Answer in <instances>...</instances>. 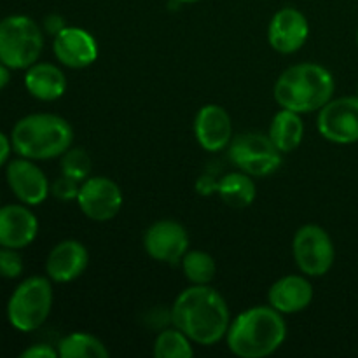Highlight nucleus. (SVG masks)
Here are the masks:
<instances>
[{
    "instance_id": "f257e3e1",
    "label": "nucleus",
    "mask_w": 358,
    "mask_h": 358,
    "mask_svg": "<svg viewBox=\"0 0 358 358\" xmlns=\"http://www.w3.org/2000/svg\"><path fill=\"white\" fill-rule=\"evenodd\" d=\"M170 317L173 327L199 346H213L226 339L231 324L226 299L210 285H191L182 290L175 297Z\"/></svg>"
},
{
    "instance_id": "f03ea898",
    "label": "nucleus",
    "mask_w": 358,
    "mask_h": 358,
    "mask_svg": "<svg viewBox=\"0 0 358 358\" xmlns=\"http://www.w3.org/2000/svg\"><path fill=\"white\" fill-rule=\"evenodd\" d=\"M287 339L285 318L273 306H252L231 320L227 348L240 358H264L282 348Z\"/></svg>"
},
{
    "instance_id": "7ed1b4c3",
    "label": "nucleus",
    "mask_w": 358,
    "mask_h": 358,
    "mask_svg": "<svg viewBox=\"0 0 358 358\" xmlns=\"http://www.w3.org/2000/svg\"><path fill=\"white\" fill-rule=\"evenodd\" d=\"M334 76L318 63H297L283 70L273 87V96L282 108L310 114L332 100Z\"/></svg>"
},
{
    "instance_id": "20e7f679",
    "label": "nucleus",
    "mask_w": 358,
    "mask_h": 358,
    "mask_svg": "<svg viewBox=\"0 0 358 358\" xmlns=\"http://www.w3.org/2000/svg\"><path fill=\"white\" fill-rule=\"evenodd\" d=\"M10 143L14 152L27 159H55L72 147L73 129L62 115L38 112L24 115L14 124Z\"/></svg>"
},
{
    "instance_id": "39448f33",
    "label": "nucleus",
    "mask_w": 358,
    "mask_h": 358,
    "mask_svg": "<svg viewBox=\"0 0 358 358\" xmlns=\"http://www.w3.org/2000/svg\"><path fill=\"white\" fill-rule=\"evenodd\" d=\"M55 303L52 282L48 276H28L10 294L7 320L16 331L34 332L45 324Z\"/></svg>"
},
{
    "instance_id": "423d86ee",
    "label": "nucleus",
    "mask_w": 358,
    "mask_h": 358,
    "mask_svg": "<svg viewBox=\"0 0 358 358\" xmlns=\"http://www.w3.org/2000/svg\"><path fill=\"white\" fill-rule=\"evenodd\" d=\"M44 49V31L24 14L0 21V62L10 70H27L38 62Z\"/></svg>"
},
{
    "instance_id": "0eeeda50",
    "label": "nucleus",
    "mask_w": 358,
    "mask_h": 358,
    "mask_svg": "<svg viewBox=\"0 0 358 358\" xmlns=\"http://www.w3.org/2000/svg\"><path fill=\"white\" fill-rule=\"evenodd\" d=\"M229 161L250 177H269L282 166V156L268 135L241 133L227 147Z\"/></svg>"
},
{
    "instance_id": "6e6552de",
    "label": "nucleus",
    "mask_w": 358,
    "mask_h": 358,
    "mask_svg": "<svg viewBox=\"0 0 358 358\" xmlns=\"http://www.w3.org/2000/svg\"><path fill=\"white\" fill-rule=\"evenodd\" d=\"M292 255L299 271L308 278L325 276L336 261L334 241L324 227L306 224L294 234Z\"/></svg>"
},
{
    "instance_id": "1a4fd4ad",
    "label": "nucleus",
    "mask_w": 358,
    "mask_h": 358,
    "mask_svg": "<svg viewBox=\"0 0 358 358\" xmlns=\"http://www.w3.org/2000/svg\"><path fill=\"white\" fill-rule=\"evenodd\" d=\"M317 128L325 140L338 145L358 142V96L332 98L318 110Z\"/></svg>"
},
{
    "instance_id": "9d476101",
    "label": "nucleus",
    "mask_w": 358,
    "mask_h": 358,
    "mask_svg": "<svg viewBox=\"0 0 358 358\" xmlns=\"http://www.w3.org/2000/svg\"><path fill=\"white\" fill-rule=\"evenodd\" d=\"M124 196L121 187L108 177H87L80 184L77 205L93 222H108L122 208Z\"/></svg>"
},
{
    "instance_id": "9b49d317",
    "label": "nucleus",
    "mask_w": 358,
    "mask_h": 358,
    "mask_svg": "<svg viewBox=\"0 0 358 358\" xmlns=\"http://www.w3.org/2000/svg\"><path fill=\"white\" fill-rule=\"evenodd\" d=\"M191 247L189 233L173 219H161L147 227L143 234V248L147 255L157 262L177 264Z\"/></svg>"
},
{
    "instance_id": "f8f14e48",
    "label": "nucleus",
    "mask_w": 358,
    "mask_h": 358,
    "mask_svg": "<svg viewBox=\"0 0 358 358\" xmlns=\"http://www.w3.org/2000/svg\"><path fill=\"white\" fill-rule=\"evenodd\" d=\"M6 178L13 194L23 205H42L51 194V184L41 166L34 163V159L20 156L17 159L9 161L6 168Z\"/></svg>"
},
{
    "instance_id": "ddd939ff",
    "label": "nucleus",
    "mask_w": 358,
    "mask_h": 358,
    "mask_svg": "<svg viewBox=\"0 0 358 358\" xmlns=\"http://www.w3.org/2000/svg\"><path fill=\"white\" fill-rule=\"evenodd\" d=\"M310 37L308 17L296 7H283L271 17L268 27V42L280 55L297 52Z\"/></svg>"
},
{
    "instance_id": "4468645a",
    "label": "nucleus",
    "mask_w": 358,
    "mask_h": 358,
    "mask_svg": "<svg viewBox=\"0 0 358 358\" xmlns=\"http://www.w3.org/2000/svg\"><path fill=\"white\" fill-rule=\"evenodd\" d=\"M52 51L63 66L80 70L87 69L98 59V42L84 28L65 27L52 37Z\"/></svg>"
},
{
    "instance_id": "2eb2a0df",
    "label": "nucleus",
    "mask_w": 358,
    "mask_h": 358,
    "mask_svg": "<svg viewBox=\"0 0 358 358\" xmlns=\"http://www.w3.org/2000/svg\"><path fill=\"white\" fill-rule=\"evenodd\" d=\"M194 136L206 152H220L233 140V121L224 107L217 103L203 105L194 117Z\"/></svg>"
},
{
    "instance_id": "dca6fc26",
    "label": "nucleus",
    "mask_w": 358,
    "mask_h": 358,
    "mask_svg": "<svg viewBox=\"0 0 358 358\" xmlns=\"http://www.w3.org/2000/svg\"><path fill=\"white\" fill-rule=\"evenodd\" d=\"M87 264V248L77 240H63L49 252L45 259V275L55 283H70L84 275Z\"/></svg>"
},
{
    "instance_id": "f3484780",
    "label": "nucleus",
    "mask_w": 358,
    "mask_h": 358,
    "mask_svg": "<svg viewBox=\"0 0 358 358\" xmlns=\"http://www.w3.org/2000/svg\"><path fill=\"white\" fill-rule=\"evenodd\" d=\"M38 233V220L28 205L0 206V247L23 250L34 243Z\"/></svg>"
},
{
    "instance_id": "a211bd4d",
    "label": "nucleus",
    "mask_w": 358,
    "mask_h": 358,
    "mask_svg": "<svg viewBox=\"0 0 358 358\" xmlns=\"http://www.w3.org/2000/svg\"><path fill=\"white\" fill-rule=\"evenodd\" d=\"M313 301V285L306 275H285L268 290L269 306L282 315L301 313Z\"/></svg>"
},
{
    "instance_id": "6ab92c4d",
    "label": "nucleus",
    "mask_w": 358,
    "mask_h": 358,
    "mask_svg": "<svg viewBox=\"0 0 358 358\" xmlns=\"http://www.w3.org/2000/svg\"><path fill=\"white\" fill-rule=\"evenodd\" d=\"M66 77L59 66L52 63H34L24 73V87L41 101H56L65 94Z\"/></svg>"
},
{
    "instance_id": "aec40b11",
    "label": "nucleus",
    "mask_w": 358,
    "mask_h": 358,
    "mask_svg": "<svg viewBox=\"0 0 358 358\" xmlns=\"http://www.w3.org/2000/svg\"><path fill=\"white\" fill-rule=\"evenodd\" d=\"M268 136L282 154L294 152L304 138V121L301 114L289 108H280L273 115Z\"/></svg>"
},
{
    "instance_id": "412c9836",
    "label": "nucleus",
    "mask_w": 358,
    "mask_h": 358,
    "mask_svg": "<svg viewBox=\"0 0 358 358\" xmlns=\"http://www.w3.org/2000/svg\"><path fill=\"white\" fill-rule=\"evenodd\" d=\"M217 194L231 208H247L255 201V182L243 171H231L217 184Z\"/></svg>"
},
{
    "instance_id": "4be33fe9",
    "label": "nucleus",
    "mask_w": 358,
    "mask_h": 358,
    "mask_svg": "<svg viewBox=\"0 0 358 358\" xmlns=\"http://www.w3.org/2000/svg\"><path fill=\"white\" fill-rule=\"evenodd\" d=\"M58 355L62 358H107L108 350L101 339L90 332H72L59 339Z\"/></svg>"
},
{
    "instance_id": "5701e85b",
    "label": "nucleus",
    "mask_w": 358,
    "mask_h": 358,
    "mask_svg": "<svg viewBox=\"0 0 358 358\" xmlns=\"http://www.w3.org/2000/svg\"><path fill=\"white\" fill-rule=\"evenodd\" d=\"M182 271L191 285H210L217 275L215 259L205 250L189 248L180 261Z\"/></svg>"
},
{
    "instance_id": "b1692460",
    "label": "nucleus",
    "mask_w": 358,
    "mask_h": 358,
    "mask_svg": "<svg viewBox=\"0 0 358 358\" xmlns=\"http://www.w3.org/2000/svg\"><path fill=\"white\" fill-rule=\"evenodd\" d=\"M154 357L157 358H191L194 355L192 341L177 327L166 329L154 341Z\"/></svg>"
},
{
    "instance_id": "393cba45",
    "label": "nucleus",
    "mask_w": 358,
    "mask_h": 358,
    "mask_svg": "<svg viewBox=\"0 0 358 358\" xmlns=\"http://www.w3.org/2000/svg\"><path fill=\"white\" fill-rule=\"evenodd\" d=\"M63 175L76 178V180L84 182L87 177H91V170H93V161L87 154L86 149L83 147H70L65 154L62 156V163H59Z\"/></svg>"
},
{
    "instance_id": "a878e982",
    "label": "nucleus",
    "mask_w": 358,
    "mask_h": 358,
    "mask_svg": "<svg viewBox=\"0 0 358 358\" xmlns=\"http://www.w3.org/2000/svg\"><path fill=\"white\" fill-rule=\"evenodd\" d=\"M23 257L20 250L9 247H0V276L7 280H16L23 275Z\"/></svg>"
},
{
    "instance_id": "bb28decb",
    "label": "nucleus",
    "mask_w": 358,
    "mask_h": 358,
    "mask_svg": "<svg viewBox=\"0 0 358 358\" xmlns=\"http://www.w3.org/2000/svg\"><path fill=\"white\" fill-rule=\"evenodd\" d=\"M80 184H83V182L62 173L51 184V194L55 196L56 199H59V201H77Z\"/></svg>"
},
{
    "instance_id": "cd10ccee",
    "label": "nucleus",
    "mask_w": 358,
    "mask_h": 358,
    "mask_svg": "<svg viewBox=\"0 0 358 358\" xmlns=\"http://www.w3.org/2000/svg\"><path fill=\"white\" fill-rule=\"evenodd\" d=\"M58 355V350L52 348L51 345H45V343H38V345H31L30 348L24 350L21 353V358H56Z\"/></svg>"
},
{
    "instance_id": "c85d7f7f",
    "label": "nucleus",
    "mask_w": 358,
    "mask_h": 358,
    "mask_svg": "<svg viewBox=\"0 0 358 358\" xmlns=\"http://www.w3.org/2000/svg\"><path fill=\"white\" fill-rule=\"evenodd\" d=\"M217 184H219V180H215V178L210 177V175H201V177L196 180V191L201 196L217 194Z\"/></svg>"
},
{
    "instance_id": "c756f323",
    "label": "nucleus",
    "mask_w": 358,
    "mask_h": 358,
    "mask_svg": "<svg viewBox=\"0 0 358 358\" xmlns=\"http://www.w3.org/2000/svg\"><path fill=\"white\" fill-rule=\"evenodd\" d=\"M65 27H66L65 20H63L59 14H49V16H45L44 30L48 31L49 35H52V37H55V35H58Z\"/></svg>"
},
{
    "instance_id": "7c9ffc66",
    "label": "nucleus",
    "mask_w": 358,
    "mask_h": 358,
    "mask_svg": "<svg viewBox=\"0 0 358 358\" xmlns=\"http://www.w3.org/2000/svg\"><path fill=\"white\" fill-rule=\"evenodd\" d=\"M10 152H13V143H10V136L0 131V168L9 161Z\"/></svg>"
},
{
    "instance_id": "2f4dec72",
    "label": "nucleus",
    "mask_w": 358,
    "mask_h": 358,
    "mask_svg": "<svg viewBox=\"0 0 358 358\" xmlns=\"http://www.w3.org/2000/svg\"><path fill=\"white\" fill-rule=\"evenodd\" d=\"M9 80H10V69L0 62V91L9 84Z\"/></svg>"
},
{
    "instance_id": "473e14b6",
    "label": "nucleus",
    "mask_w": 358,
    "mask_h": 358,
    "mask_svg": "<svg viewBox=\"0 0 358 358\" xmlns=\"http://www.w3.org/2000/svg\"><path fill=\"white\" fill-rule=\"evenodd\" d=\"M177 2H180V3H194V2H199V0H177Z\"/></svg>"
},
{
    "instance_id": "72a5a7b5",
    "label": "nucleus",
    "mask_w": 358,
    "mask_h": 358,
    "mask_svg": "<svg viewBox=\"0 0 358 358\" xmlns=\"http://www.w3.org/2000/svg\"><path fill=\"white\" fill-rule=\"evenodd\" d=\"M357 45H358V30H357Z\"/></svg>"
},
{
    "instance_id": "f704fd0d",
    "label": "nucleus",
    "mask_w": 358,
    "mask_h": 358,
    "mask_svg": "<svg viewBox=\"0 0 358 358\" xmlns=\"http://www.w3.org/2000/svg\"><path fill=\"white\" fill-rule=\"evenodd\" d=\"M357 93H358V87H357ZM357 96H358V94H357Z\"/></svg>"
}]
</instances>
